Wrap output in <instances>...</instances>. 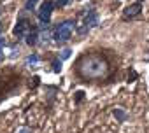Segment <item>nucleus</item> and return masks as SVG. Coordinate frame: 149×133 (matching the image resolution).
Here are the masks:
<instances>
[{
  "label": "nucleus",
  "mask_w": 149,
  "mask_h": 133,
  "mask_svg": "<svg viewBox=\"0 0 149 133\" xmlns=\"http://www.w3.org/2000/svg\"><path fill=\"white\" fill-rule=\"evenodd\" d=\"M140 11H142V6H140V2H137V4H132V6H128V7L125 9V12H123V18H125V19L135 18L137 14H140Z\"/></svg>",
  "instance_id": "4"
},
{
  "label": "nucleus",
  "mask_w": 149,
  "mask_h": 133,
  "mask_svg": "<svg viewBox=\"0 0 149 133\" xmlns=\"http://www.w3.org/2000/svg\"><path fill=\"white\" fill-rule=\"evenodd\" d=\"M37 63H39V56H37V54H32V56L26 58V66H30V65L33 66V65H37Z\"/></svg>",
  "instance_id": "9"
},
{
  "label": "nucleus",
  "mask_w": 149,
  "mask_h": 133,
  "mask_svg": "<svg viewBox=\"0 0 149 133\" xmlns=\"http://www.w3.org/2000/svg\"><path fill=\"white\" fill-rule=\"evenodd\" d=\"M18 133H32V130L30 128H21V130H18Z\"/></svg>",
  "instance_id": "14"
},
{
  "label": "nucleus",
  "mask_w": 149,
  "mask_h": 133,
  "mask_svg": "<svg viewBox=\"0 0 149 133\" xmlns=\"http://www.w3.org/2000/svg\"><path fill=\"white\" fill-rule=\"evenodd\" d=\"M70 53H72V51H70L68 47H65V49L61 51V54H60V60H67V58H70Z\"/></svg>",
  "instance_id": "11"
},
{
  "label": "nucleus",
  "mask_w": 149,
  "mask_h": 133,
  "mask_svg": "<svg viewBox=\"0 0 149 133\" xmlns=\"http://www.w3.org/2000/svg\"><path fill=\"white\" fill-rule=\"evenodd\" d=\"M79 72H81L83 77H88V79L104 77L105 72H107V65L100 56L90 54V56H84L79 61Z\"/></svg>",
  "instance_id": "1"
},
{
  "label": "nucleus",
  "mask_w": 149,
  "mask_h": 133,
  "mask_svg": "<svg viewBox=\"0 0 149 133\" xmlns=\"http://www.w3.org/2000/svg\"><path fill=\"white\" fill-rule=\"evenodd\" d=\"M53 66H54V72H60L61 70V61H53Z\"/></svg>",
  "instance_id": "13"
},
{
  "label": "nucleus",
  "mask_w": 149,
  "mask_h": 133,
  "mask_svg": "<svg viewBox=\"0 0 149 133\" xmlns=\"http://www.w3.org/2000/svg\"><path fill=\"white\" fill-rule=\"evenodd\" d=\"M37 39H39V35H37L35 32H32V33L26 35V44H28V46H35V44H37Z\"/></svg>",
  "instance_id": "8"
},
{
  "label": "nucleus",
  "mask_w": 149,
  "mask_h": 133,
  "mask_svg": "<svg viewBox=\"0 0 149 133\" xmlns=\"http://www.w3.org/2000/svg\"><path fill=\"white\" fill-rule=\"evenodd\" d=\"M53 7H54V4L51 2V0H46V2L40 6V9H39V18H40V21L42 23H49V19H51V12H53Z\"/></svg>",
  "instance_id": "3"
},
{
  "label": "nucleus",
  "mask_w": 149,
  "mask_h": 133,
  "mask_svg": "<svg viewBox=\"0 0 149 133\" xmlns=\"http://www.w3.org/2000/svg\"><path fill=\"white\" fill-rule=\"evenodd\" d=\"M26 28H28V21H25V19L18 21V25H16V28H14V35L23 37V35H25V32H26Z\"/></svg>",
  "instance_id": "6"
},
{
  "label": "nucleus",
  "mask_w": 149,
  "mask_h": 133,
  "mask_svg": "<svg viewBox=\"0 0 149 133\" xmlns=\"http://www.w3.org/2000/svg\"><path fill=\"white\" fill-rule=\"evenodd\" d=\"M70 0H58V6H67Z\"/></svg>",
  "instance_id": "16"
},
{
  "label": "nucleus",
  "mask_w": 149,
  "mask_h": 133,
  "mask_svg": "<svg viewBox=\"0 0 149 133\" xmlns=\"http://www.w3.org/2000/svg\"><path fill=\"white\" fill-rule=\"evenodd\" d=\"M139 2H140V0H139Z\"/></svg>",
  "instance_id": "17"
},
{
  "label": "nucleus",
  "mask_w": 149,
  "mask_h": 133,
  "mask_svg": "<svg viewBox=\"0 0 149 133\" xmlns=\"http://www.w3.org/2000/svg\"><path fill=\"white\" fill-rule=\"evenodd\" d=\"M72 30H74V23L72 21H65L61 25H58L56 32H54V39L58 42H63V40H68L70 35H72Z\"/></svg>",
  "instance_id": "2"
},
{
  "label": "nucleus",
  "mask_w": 149,
  "mask_h": 133,
  "mask_svg": "<svg viewBox=\"0 0 149 133\" xmlns=\"http://www.w3.org/2000/svg\"><path fill=\"white\" fill-rule=\"evenodd\" d=\"M84 25H86L88 28L97 26V25H98V14H97L95 11H90V12L84 16Z\"/></svg>",
  "instance_id": "5"
},
{
  "label": "nucleus",
  "mask_w": 149,
  "mask_h": 133,
  "mask_svg": "<svg viewBox=\"0 0 149 133\" xmlns=\"http://www.w3.org/2000/svg\"><path fill=\"white\" fill-rule=\"evenodd\" d=\"M114 116H116L119 121H125V119H126V114H125L121 109H116V110H114Z\"/></svg>",
  "instance_id": "10"
},
{
  "label": "nucleus",
  "mask_w": 149,
  "mask_h": 133,
  "mask_svg": "<svg viewBox=\"0 0 149 133\" xmlns=\"http://www.w3.org/2000/svg\"><path fill=\"white\" fill-rule=\"evenodd\" d=\"M49 37H51V33H49V30H47V25H42V32L39 33V39L40 40H49Z\"/></svg>",
  "instance_id": "7"
},
{
  "label": "nucleus",
  "mask_w": 149,
  "mask_h": 133,
  "mask_svg": "<svg viewBox=\"0 0 149 133\" xmlns=\"http://www.w3.org/2000/svg\"><path fill=\"white\" fill-rule=\"evenodd\" d=\"M37 2H39V0H28V2H26V6H25V7H26V11H30V9H33Z\"/></svg>",
  "instance_id": "12"
},
{
  "label": "nucleus",
  "mask_w": 149,
  "mask_h": 133,
  "mask_svg": "<svg viewBox=\"0 0 149 133\" xmlns=\"http://www.w3.org/2000/svg\"><path fill=\"white\" fill-rule=\"evenodd\" d=\"M2 49H4V39L0 37V58H2Z\"/></svg>",
  "instance_id": "15"
}]
</instances>
